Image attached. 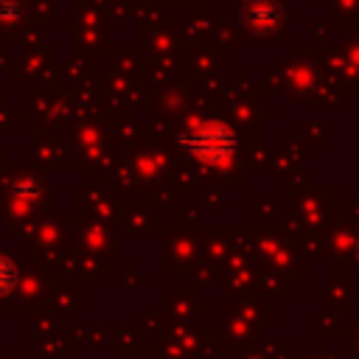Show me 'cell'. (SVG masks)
<instances>
[{
  "label": "cell",
  "mask_w": 359,
  "mask_h": 359,
  "mask_svg": "<svg viewBox=\"0 0 359 359\" xmlns=\"http://www.w3.org/2000/svg\"><path fill=\"white\" fill-rule=\"evenodd\" d=\"M188 146L199 160H224L233 151V135L224 126H205L188 137Z\"/></svg>",
  "instance_id": "obj_1"
}]
</instances>
